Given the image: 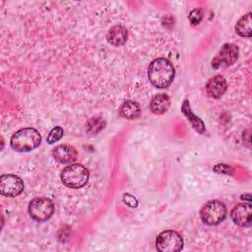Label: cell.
Segmentation results:
<instances>
[{
  "label": "cell",
  "mask_w": 252,
  "mask_h": 252,
  "mask_svg": "<svg viewBox=\"0 0 252 252\" xmlns=\"http://www.w3.org/2000/svg\"><path fill=\"white\" fill-rule=\"evenodd\" d=\"M86 130L91 135H95L105 127V121L100 117L91 118L86 125Z\"/></svg>",
  "instance_id": "e0dca14e"
},
{
  "label": "cell",
  "mask_w": 252,
  "mask_h": 252,
  "mask_svg": "<svg viewBox=\"0 0 252 252\" xmlns=\"http://www.w3.org/2000/svg\"><path fill=\"white\" fill-rule=\"evenodd\" d=\"M63 134H64V131L60 126L52 128L51 131L49 132L48 136H47V139H46L47 143L48 144H53V143L57 142L58 140H60L63 137Z\"/></svg>",
  "instance_id": "ac0fdd59"
},
{
  "label": "cell",
  "mask_w": 252,
  "mask_h": 252,
  "mask_svg": "<svg viewBox=\"0 0 252 252\" xmlns=\"http://www.w3.org/2000/svg\"><path fill=\"white\" fill-rule=\"evenodd\" d=\"M175 70L171 62L165 58L153 60L148 68V78L153 86L159 89L167 88L173 81Z\"/></svg>",
  "instance_id": "6da1fadb"
},
{
  "label": "cell",
  "mask_w": 252,
  "mask_h": 252,
  "mask_svg": "<svg viewBox=\"0 0 252 252\" xmlns=\"http://www.w3.org/2000/svg\"><path fill=\"white\" fill-rule=\"evenodd\" d=\"M119 114L128 120L137 119L141 115V107L136 101L127 100L119 107Z\"/></svg>",
  "instance_id": "9a60e30c"
},
{
  "label": "cell",
  "mask_w": 252,
  "mask_h": 252,
  "mask_svg": "<svg viewBox=\"0 0 252 252\" xmlns=\"http://www.w3.org/2000/svg\"><path fill=\"white\" fill-rule=\"evenodd\" d=\"M170 105L169 97L164 94H158L155 95L150 102V109L155 114H163L166 112Z\"/></svg>",
  "instance_id": "5bb4252c"
},
{
  "label": "cell",
  "mask_w": 252,
  "mask_h": 252,
  "mask_svg": "<svg viewBox=\"0 0 252 252\" xmlns=\"http://www.w3.org/2000/svg\"><path fill=\"white\" fill-rule=\"evenodd\" d=\"M181 110L183 112V114L187 117L188 121L191 123L192 127L200 134H204L206 132V128H205V124L204 122L198 117L196 116L192 110H191V107H190V103L187 99H185L182 103V106H181Z\"/></svg>",
  "instance_id": "4fadbf2b"
},
{
  "label": "cell",
  "mask_w": 252,
  "mask_h": 252,
  "mask_svg": "<svg viewBox=\"0 0 252 252\" xmlns=\"http://www.w3.org/2000/svg\"><path fill=\"white\" fill-rule=\"evenodd\" d=\"M214 170L218 173H222V174H229L231 175L232 172H233V169L228 166L227 164H223V163H220V164H217L215 167H214Z\"/></svg>",
  "instance_id": "ffe728a7"
},
{
  "label": "cell",
  "mask_w": 252,
  "mask_h": 252,
  "mask_svg": "<svg viewBox=\"0 0 252 252\" xmlns=\"http://www.w3.org/2000/svg\"><path fill=\"white\" fill-rule=\"evenodd\" d=\"M251 13H247L246 15L242 16L236 26H235V31L236 32L243 37H250L252 34V29H251Z\"/></svg>",
  "instance_id": "2e32d148"
},
{
  "label": "cell",
  "mask_w": 252,
  "mask_h": 252,
  "mask_svg": "<svg viewBox=\"0 0 252 252\" xmlns=\"http://www.w3.org/2000/svg\"><path fill=\"white\" fill-rule=\"evenodd\" d=\"M128 32L126 28L121 25H115L107 32V40L113 46H121L127 40Z\"/></svg>",
  "instance_id": "7c38bea8"
},
{
  "label": "cell",
  "mask_w": 252,
  "mask_h": 252,
  "mask_svg": "<svg viewBox=\"0 0 252 252\" xmlns=\"http://www.w3.org/2000/svg\"><path fill=\"white\" fill-rule=\"evenodd\" d=\"M52 156L60 163H70L76 159L77 151L71 145L61 144L53 149Z\"/></svg>",
  "instance_id": "30bf717a"
},
{
  "label": "cell",
  "mask_w": 252,
  "mask_h": 252,
  "mask_svg": "<svg viewBox=\"0 0 252 252\" xmlns=\"http://www.w3.org/2000/svg\"><path fill=\"white\" fill-rule=\"evenodd\" d=\"M41 143L39 132L32 127L18 130L10 139L11 148L19 153H27L36 149Z\"/></svg>",
  "instance_id": "7a4b0ae2"
},
{
  "label": "cell",
  "mask_w": 252,
  "mask_h": 252,
  "mask_svg": "<svg viewBox=\"0 0 252 252\" xmlns=\"http://www.w3.org/2000/svg\"><path fill=\"white\" fill-rule=\"evenodd\" d=\"M54 213L53 202L46 197H36L30 202L29 214L36 221L48 220Z\"/></svg>",
  "instance_id": "5b68a950"
},
{
  "label": "cell",
  "mask_w": 252,
  "mask_h": 252,
  "mask_svg": "<svg viewBox=\"0 0 252 252\" xmlns=\"http://www.w3.org/2000/svg\"><path fill=\"white\" fill-rule=\"evenodd\" d=\"M24 181L15 174H3L0 177V192L6 197H16L24 190Z\"/></svg>",
  "instance_id": "ba28073f"
},
{
  "label": "cell",
  "mask_w": 252,
  "mask_h": 252,
  "mask_svg": "<svg viewBox=\"0 0 252 252\" xmlns=\"http://www.w3.org/2000/svg\"><path fill=\"white\" fill-rule=\"evenodd\" d=\"M252 207L250 202L236 205L231 211V220L241 227H249L252 222Z\"/></svg>",
  "instance_id": "9c48e42d"
},
{
  "label": "cell",
  "mask_w": 252,
  "mask_h": 252,
  "mask_svg": "<svg viewBox=\"0 0 252 252\" xmlns=\"http://www.w3.org/2000/svg\"><path fill=\"white\" fill-rule=\"evenodd\" d=\"M226 216L225 205L218 200L207 202L200 210V218L208 225H217L221 222Z\"/></svg>",
  "instance_id": "277c9868"
},
{
  "label": "cell",
  "mask_w": 252,
  "mask_h": 252,
  "mask_svg": "<svg viewBox=\"0 0 252 252\" xmlns=\"http://www.w3.org/2000/svg\"><path fill=\"white\" fill-rule=\"evenodd\" d=\"M242 199H246L248 202H250V194H245V195H242V197H241Z\"/></svg>",
  "instance_id": "7402d4cb"
},
{
  "label": "cell",
  "mask_w": 252,
  "mask_h": 252,
  "mask_svg": "<svg viewBox=\"0 0 252 252\" xmlns=\"http://www.w3.org/2000/svg\"><path fill=\"white\" fill-rule=\"evenodd\" d=\"M156 246L160 252H177L183 248V238L175 230H163L157 236Z\"/></svg>",
  "instance_id": "8992f818"
},
{
  "label": "cell",
  "mask_w": 252,
  "mask_h": 252,
  "mask_svg": "<svg viewBox=\"0 0 252 252\" xmlns=\"http://www.w3.org/2000/svg\"><path fill=\"white\" fill-rule=\"evenodd\" d=\"M238 47L232 43H225L212 60V66L215 69L232 65L238 58Z\"/></svg>",
  "instance_id": "52a82bcc"
},
{
  "label": "cell",
  "mask_w": 252,
  "mask_h": 252,
  "mask_svg": "<svg viewBox=\"0 0 252 252\" xmlns=\"http://www.w3.org/2000/svg\"><path fill=\"white\" fill-rule=\"evenodd\" d=\"M226 88V81L221 75H216L212 77L206 85L207 94L213 98H220L225 93Z\"/></svg>",
  "instance_id": "8fae6325"
},
{
  "label": "cell",
  "mask_w": 252,
  "mask_h": 252,
  "mask_svg": "<svg viewBox=\"0 0 252 252\" xmlns=\"http://www.w3.org/2000/svg\"><path fill=\"white\" fill-rule=\"evenodd\" d=\"M190 23L193 25V26H196V25H199L200 22L202 21L203 19V12L201 9H194L190 12L189 14V17H188Z\"/></svg>",
  "instance_id": "d6986e66"
},
{
  "label": "cell",
  "mask_w": 252,
  "mask_h": 252,
  "mask_svg": "<svg viewBox=\"0 0 252 252\" xmlns=\"http://www.w3.org/2000/svg\"><path fill=\"white\" fill-rule=\"evenodd\" d=\"M60 177L65 186L78 189L87 184L89 180V170L82 164L74 163L63 168Z\"/></svg>",
  "instance_id": "3957f363"
},
{
  "label": "cell",
  "mask_w": 252,
  "mask_h": 252,
  "mask_svg": "<svg viewBox=\"0 0 252 252\" xmlns=\"http://www.w3.org/2000/svg\"><path fill=\"white\" fill-rule=\"evenodd\" d=\"M123 201H124V203H126L129 207H132V208L136 207L137 204H138L137 199H136L133 195H131V194H129V193L124 194V196H123Z\"/></svg>",
  "instance_id": "44dd1931"
}]
</instances>
